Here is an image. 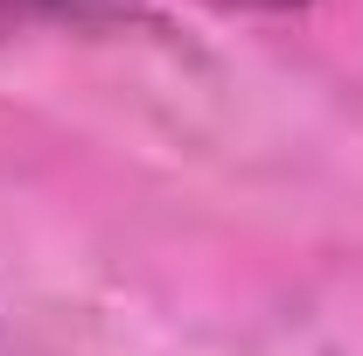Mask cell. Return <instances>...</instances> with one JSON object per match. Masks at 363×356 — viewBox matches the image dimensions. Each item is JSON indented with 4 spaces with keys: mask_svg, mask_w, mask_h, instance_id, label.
Here are the masks:
<instances>
[{
    "mask_svg": "<svg viewBox=\"0 0 363 356\" xmlns=\"http://www.w3.org/2000/svg\"><path fill=\"white\" fill-rule=\"evenodd\" d=\"M168 35V21L140 0H0V43L14 35H84V43H105V35Z\"/></svg>",
    "mask_w": 363,
    "mask_h": 356,
    "instance_id": "1",
    "label": "cell"
},
{
    "mask_svg": "<svg viewBox=\"0 0 363 356\" xmlns=\"http://www.w3.org/2000/svg\"><path fill=\"white\" fill-rule=\"evenodd\" d=\"M210 7H238V14H294L308 0H210Z\"/></svg>",
    "mask_w": 363,
    "mask_h": 356,
    "instance_id": "2",
    "label": "cell"
}]
</instances>
